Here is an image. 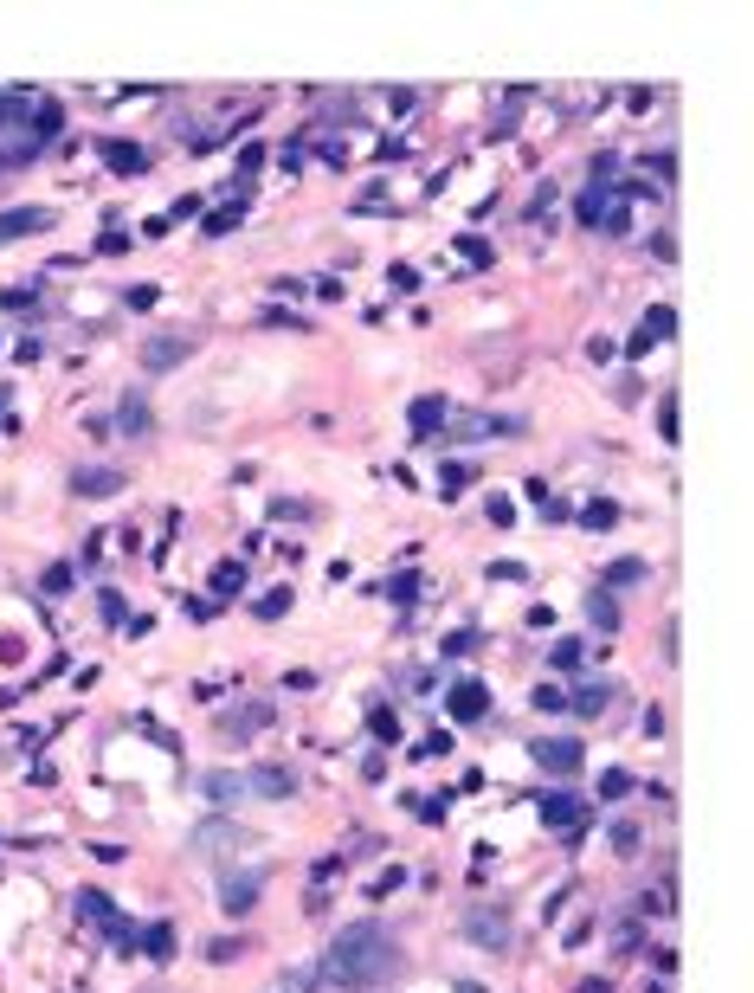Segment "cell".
<instances>
[{
  "mask_svg": "<svg viewBox=\"0 0 754 993\" xmlns=\"http://www.w3.org/2000/svg\"><path fill=\"white\" fill-rule=\"evenodd\" d=\"M670 329H677V310H670V304H658V310H645V329L632 336V355H645L651 342H670Z\"/></svg>",
  "mask_w": 754,
  "mask_h": 993,
  "instance_id": "cell-13",
  "label": "cell"
},
{
  "mask_svg": "<svg viewBox=\"0 0 754 993\" xmlns=\"http://www.w3.org/2000/svg\"><path fill=\"white\" fill-rule=\"evenodd\" d=\"M252 168H264V142H245L239 149V175H252Z\"/></svg>",
  "mask_w": 754,
  "mask_h": 993,
  "instance_id": "cell-39",
  "label": "cell"
},
{
  "mask_svg": "<svg viewBox=\"0 0 754 993\" xmlns=\"http://www.w3.org/2000/svg\"><path fill=\"white\" fill-rule=\"evenodd\" d=\"M368 736H374L381 748H400V717H393L387 703H374V709H368Z\"/></svg>",
  "mask_w": 754,
  "mask_h": 993,
  "instance_id": "cell-22",
  "label": "cell"
},
{
  "mask_svg": "<svg viewBox=\"0 0 754 993\" xmlns=\"http://www.w3.org/2000/svg\"><path fill=\"white\" fill-rule=\"evenodd\" d=\"M52 220H58L52 206H14V213H0V246L33 239V233H52Z\"/></svg>",
  "mask_w": 754,
  "mask_h": 993,
  "instance_id": "cell-9",
  "label": "cell"
},
{
  "mask_svg": "<svg viewBox=\"0 0 754 993\" xmlns=\"http://www.w3.org/2000/svg\"><path fill=\"white\" fill-rule=\"evenodd\" d=\"M458 652H477V632H445V658H458Z\"/></svg>",
  "mask_w": 754,
  "mask_h": 993,
  "instance_id": "cell-38",
  "label": "cell"
},
{
  "mask_svg": "<svg viewBox=\"0 0 754 993\" xmlns=\"http://www.w3.org/2000/svg\"><path fill=\"white\" fill-rule=\"evenodd\" d=\"M458 252H464L471 265H491V246H484V239H458Z\"/></svg>",
  "mask_w": 754,
  "mask_h": 993,
  "instance_id": "cell-40",
  "label": "cell"
},
{
  "mask_svg": "<svg viewBox=\"0 0 754 993\" xmlns=\"http://www.w3.org/2000/svg\"><path fill=\"white\" fill-rule=\"evenodd\" d=\"M535 709H568V690L561 684H535Z\"/></svg>",
  "mask_w": 754,
  "mask_h": 993,
  "instance_id": "cell-34",
  "label": "cell"
},
{
  "mask_svg": "<svg viewBox=\"0 0 754 993\" xmlns=\"http://www.w3.org/2000/svg\"><path fill=\"white\" fill-rule=\"evenodd\" d=\"M239 587H245V567H239V561H220V567H213V600H233Z\"/></svg>",
  "mask_w": 754,
  "mask_h": 993,
  "instance_id": "cell-24",
  "label": "cell"
},
{
  "mask_svg": "<svg viewBox=\"0 0 754 993\" xmlns=\"http://www.w3.org/2000/svg\"><path fill=\"white\" fill-rule=\"evenodd\" d=\"M393 291H420V271L413 265H393Z\"/></svg>",
  "mask_w": 754,
  "mask_h": 993,
  "instance_id": "cell-41",
  "label": "cell"
},
{
  "mask_svg": "<svg viewBox=\"0 0 754 993\" xmlns=\"http://www.w3.org/2000/svg\"><path fill=\"white\" fill-rule=\"evenodd\" d=\"M252 613H258V619H284V613H291V587H271V594H258V600H252Z\"/></svg>",
  "mask_w": 754,
  "mask_h": 993,
  "instance_id": "cell-26",
  "label": "cell"
},
{
  "mask_svg": "<svg viewBox=\"0 0 754 993\" xmlns=\"http://www.w3.org/2000/svg\"><path fill=\"white\" fill-rule=\"evenodd\" d=\"M245 794H258V800H291V794H297V774H291L284 761H258V767H245Z\"/></svg>",
  "mask_w": 754,
  "mask_h": 993,
  "instance_id": "cell-6",
  "label": "cell"
},
{
  "mask_svg": "<svg viewBox=\"0 0 754 993\" xmlns=\"http://www.w3.org/2000/svg\"><path fill=\"white\" fill-rule=\"evenodd\" d=\"M645 575H651V567H645L639 555H626V561H612V567H606V575H600V581H606V594H612V587H639Z\"/></svg>",
  "mask_w": 754,
  "mask_h": 993,
  "instance_id": "cell-21",
  "label": "cell"
},
{
  "mask_svg": "<svg viewBox=\"0 0 754 993\" xmlns=\"http://www.w3.org/2000/svg\"><path fill=\"white\" fill-rule=\"evenodd\" d=\"M97 155H104L116 175H143V168H149V149H135V142H104Z\"/></svg>",
  "mask_w": 754,
  "mask_h": 993,
  "instance_id": "cell-15",
  "label": "cell"
},
{
  "mask_svg": "<svg viewBox=\"0 0 754 993\" xmlns=\"http://www.w3.org/2000/svg\"><path fill=\"white\" fill-rule=\"evenodd\" d=\"M245 838H252L245 826H233V819H207V826L193 832V851H200V858H233V851H245Z\"/></svg>",
  "mask_w": 754,
  "mask_h": 993,
  "instance_id": "cell-5",
  "label": "cell"
},
{
  "mask_svg": "<svg viewBox=\"0 0 754 993\" xmlns=\"http://www.w3.org/2000/svg\"><path fill=\"white\" fill-rule=\"evenodd\" d=\"M200 794H207L213 807H226V800H239V794H245V774H226V767H213V774H200Z\"/></svg>",
  "mask_w": 754,
  "mask_h": 993,
  "instance_id": "cell-14",
  "label": "cell"
},
{
  "mask_svg": "<svg viewBox=\"0 0 754 993\" xmlns=\"http://www.w3.org/2000/svg\"><path fill=\"white\" fill-rule=\"evenodd\" d=\"M278 723V709H271L264 697H252V703H233L226 717H220V742H245V736H258V729H271Z\"/></svg>",
  "mask_w": 754,
  "mask_h": 993,
  "instance_id": "cell-4",
  "label": "cell"
},
{
  "mask_svg": "<svg viewBox=\"0 0 754 993\" xmlns=\"http://www.w3.org/2000/svg\"><path fill=\"white\" fill-rule=\"evenodd\" d=\"M0 406H7V387H0Z\"/></svg>",
  "mask_w": 754,
  "mask_h": 993,
  "instance_id": "cell-44",
  "label": "cell"
},
{
  "mask_svg": "<svg viewBox=\"0 0 754 993\" xmlns=\"http://www.w3.org/2000/svg\"><path fill=\"white\" fill-rule=\"evenodd\" d=\"M471 477H477L471 465H451V458H445V471H439V496H445V504H451V496H464V490H471Z\"/></svg>",
  "mask_w": 754,
  "mask_h": 993,
  "instance_id": "cell-23",
  "label": "cell"
},
{
  "mask_svg": "<svg viewBox=\"0 0 754 993\" xmlns=\"http://www.w3.org/2000/svg\"><path fill=\"white\" fill-rule=\"evenodd\" d=\"M310 987H316V974H310V968H297V974H284V993H310Z\"/></svg>",
  "mask_w": 754,
  "mask_h": 993,
  "instance_id": "cell-43",
  "label": "cell"
},
{
  "mask_svg": "<svg viewBox=\"0 0 754 993\" xmlns=\"http://www.w3.org/2000/svg\"><path fill=\"white\" fill-rule=\"evenodd\" d=\"M632 787H639V780H632L626 767H606V774H600V800H626Z\"/></svg>",
  "mask_w": 754,
  "mask_h": 993,
  "instance_id": "cell-27",
  "label": "cell"
},
{
  "mask_svg": "<svg viewBox=\"0 0 754 993\" xmlns=\"http://www.w3.org/2000/svg\"><path fill=\"white\" fill-rule=\"evenodd\" d=\"M78 916H84V922H110L116 909H110V897H97V890H84V897H78Z\"/></svg>",
  "mask_w": 754,
  "mask_h": 993,
  "instance_id": "cell-29",
  "label": "cell"
},
{
  "mask_svg": "<svg viewBox=\"0 0 754 993\" xmlns=\"http://www.w3.org/2000/svg\"><path fill=\"white\" fill-rule=\"evenodd\" d=\"M116 419H123V433H135V439H143L149 426H155V413H149V400H143V394H123V413H116Z\"/></svg>",
  "mask_w": 754,
  "mask_h": 993,
  "instance_id": "cell-20",
  "label": "cell"
},
{
  "mask_svg": "<svg viewBox=\"0 0 754 993\" xmlns=\"http://www.w3.org/2000/svg\"><path fill=\"white\" fill-rule=\"evenodd\" d=\"M484 510H491V523H497V529H510V523H516V504H510V496H491Z\"/></svg>",
  "mask_w": 754,
  "mask_h": 993,
  "instance_id": "cell-35",
  "label": "cell"
},
{
  "mask_svg": "<svg viewBox=\"0 0 754 993\" xmlns=\"http://www.w3.org/2000/svg\"><path fill=\"white\" fill-rule=\"evenodd\" d=\"M135 948H143L149 961H174V922H149L143 936H135Z\"/></svg>",
  "mask_w": 754,
  "mask_h": 993,
  "instance_id": "cell-16",
  "label": "cell"
},
{
  "mask_svg": "<svg viewBox=\"0 0 754 993\" xmlns=\"http://www.w3.org/2000/svg\"><path fill=\"white\" fill-rule=\"evenodd\" d=\"M72 581H78V567H72V561H52L45 575H39V587H45L52 600H58V594H72Z\"/></svg>",
  "mask_w": 754,
  "mask_h": 993,
  "instance_id": "cell-25",
  "label": "cell"
},
{
  "mask_svg": "<svg viewBox=\"0 0 754 993\" xmlns=\"http://www.w3.org/2000/svg\"><path fill=\"white\" fill-rule=\"evenodd\" d=\"M639 826H612V851H620V858H639Z\"/></svg>",
  "mask_w": 754,
  "mask_h": 993,
  "instance_id": "cell-31",
  "label": "cell"
},
{
  "mask_svg": "<svg viewBox=\"0 0 754 993\" xmlns=\"http://www.w3.org/2000/svg\"><path fill=\"white\" fill-rule=\"evenodd\" d=\"M104 619H110V626H129V613H123V594H104Z\"/></svg>",
  "mask_w": 754,
  "mask_h": 993,
  "instance_id": "cell-42",
  "label": "cell"
},
{
  "mask_svg": "<svg viewBox=\"0 0 754 993\" xmlns=\"http://www.w3.org/2000/svg\"><path fill=\"white\" fill-rule=\"evenodd\" d=\"M258 890H264V871H226L220 878V909L226 916H245L258 903Z\"/></svg>",
  "mask_w": 754,
  "mask_h": 993,
  "instance_id": "cell-10",
  "label": "cell"
},
{
  "mask_svg": "<svg viewBox=\"0 0 754 993\" xmlns=\"http://www.w3.org/2000/svg\"><path fill=\"white\" fill-rule=\"evenodd\" d=\"M445 709H451V723H477V717H491V690L477 684V677H458L451 697H445Z\"/></svg>",
  "mask_w": 754,
  "mask_h": 993,
  "instance_id": "cell-11",
  "label": "cell"
},
{
  "mask_svg": "<svg viewBox=\"0 0 754 993\" xmlns=\"http://www.w3.org/2000/svg\"><path fill=\"white\" fill-rule=\"evenodd\" d=\"M580 523H587V529H612V523H620V504H587Z\"/></svg>",
  "mask_w": 754,
  "mask_h": 993,
  "instance_id": "cell-30",
  "label": "cell"
},
{
  "mask_svg": "<svg viewBox=\"0 0 754 993\" xmlns=\"http://www.w3.org/2000/svg\"><path fill=\"white\" fill-rule=\"evenodd\" d=\"M612 697H620V690H612V677H593V684H587V690H574L568 703L580 709V717H600V709H612Z\"/></svg>",
  "mask_w": 754,
  "mask_h": 993,
  "instance_id": "cell-17",
  "label": "cell"
},
{
  "mask_svg": "<svg viewBox=\"0 0 754 993\" xmlns=\"http://www.w3.org/2000/svg\"><path fill=\"white\" fill-rule=\"evenodd\" d=\"M400 936L387 929V922H374V916H362V922H349L335 942H329V961H322V974L335 980V987H349V993H368V987H387L393 974H400Z\"/></svg>",
  "mask_w": 754,
  "mask_h": 993,
  "instance_id": "cell-1",
  "label": "cell"
},
{
  "mask_svg": "<svg viewBox=\"0 0 754 993\" xmlns=\"http://www.w3.org/2000/svg\"><path fill=\"white\" fill-rule=\"evenodd\" d=\"M464 942H471V948H484V955H503V948H510V909H503V903H477V909H464Z\"/></svg>",
  "mask_w": 754,
  "mask_h": 993,
  "instance_id": "cell-2",
  "label": "cell"
},
{
  "mask_svg": "<svg viewBox=\"0 0 754 993\" xmlns=\"http://www.w3.org/2000/svg\"><path fill=\"white\" fill-rule=\"evenodd\" d=\"M207 955H213V961H239V955H245V942H239V936H220Z\"/></svg>",
  "mask_w": 754,
  "mask_h": 993,
  "instance_id": "cell-37",
  "label": "cell"
},
{
  "mask_svg": "<svg viewBox=\"0 0 754 993\" xmlns=\"http://www.w3.org/2000/svg\"><path fill=\"white\" fill-rule=\"evenodd\" d=\"M393 890H406V871H381V878H374V890H368V897H393Z\"/></svg>",
  "mask_w": 754,
  "mask_h": 993,
  "instance_id": "cell-36",
  "label": "cell"
},
{
  "mask_svg": "<svg viewBox=\"0 0 754 993\" xmlns=\"http://www.w3.org/2000/svg\"><path fill=\"white\" fill-rule=\"evenodd\" d=\"M541 826H561V832H568V845H580V838H587V813H580V800H574V794H561V787H555V794H541Z\"/></svg>",
  "mask_w": 754,
  "mask_h": 993,
  "instance_id": "cell-7",
  "label": "cell"
},
{
  "mask_svg": "<svg viewBox=\"0 0 754 993\" xmlns=\"http://www.w3.org/2000/svg\"><path fill=\"white\" fill-rule=\"evenodd\" d=\"M233 226H245V206H220L207 220V233H233Z\"/></svg>",
  "mask_w": 754,
  "mask_h": 993,
  "instance_id": "cell-33",
  "label": "cell"
},
{
  "mask_svg": "<svg viewBox=\"0 0 754 993\" xmlns=\"http://www.w3.org/2000/svg\"><path fill=\"white\" fill-rule=\"evenodd\" d=\"M587 619H593V632H620V600H612L606 587H593L587 594Z\"/></svg>",
  "mask_w": 754,
  "mask_h": 993,
  "instance_id": "cell-18",
  "label": "cell"
},
{
  "mask_svg": "<svg viewBox=\"0 0 754 993\" xmlns=\"http://www.w3.org/2000/svg\"><path fill=\"white\" fill-rule=\"evenodd\" d=\"M580 658H587V646H580V638H555V665H561V671H574Z\"/></svg>",
  "mask_w": 754,
  "mask_h": 993,
  "instance_id": "cell-32",
  "label": "cell"
},
{
  "mask_svg": "<svg viewBox=\"0 0 754 993\" xmlns=\"http://www.w3.org/2000/svg\"><path fill=\"white\" fill-rule=\"evenodd\" d=\"M529 755H535V761H541L548 774H574V767L587 761L574 736H535V742H529Z\"/></svg>",
  "mask_w": 754,
  "mask_h": 993,
  "instance_id": "cell-8",
  "label": "cell"
},
{
  "mask_svg": "<svg viewBox=\"0 0 754 993\" xmlns=\"http://www.w3.org/2000/svg\"><path fill=\"white\" fill-rule=\"evenodd\" d=\"M381 594H387L393 607H413V600H420V575H393V581H387Z\"/></svg>",
  "mask_w": 754,
  "mask_h": 993,
  "instance_id": "cell-28",
  "label": "cell"
},
{
  "mask_svg": "<svg viewBox=\"0 0 754 993\" xmlns=\"http://www.w3.org/2000/svg\"><path fill=\"white\" fill-rule=\"evenodd\" d=\"M72 490H78V496H116V490H123V471H78Z\"/></svg>",
  "mask_w": 754,
  "mask_h": 993,
  "instance_id": "cell-19",
  "label": "cell"
},
{
  "mask_svg": "<svg viewBox=\"0 0 754 993\" xmlns=\"http://www.w3.org/2000/svg\"><path fill=\"white\" fill-rule=\"evenodd\" d=\"M445 419H451V400H445V394H420L413 406H406V426H413L420 439H432Z\"/></svg>",
  "mask_w": 754,
  "mask_h": 993,
  "instance_id": "cell-12",
  "label": "cell"
},
{
  "mask_svg": "<svg viewBox=\"0 0 754 993\" xmlns=\"http://www.w3.org/2000/svg\"><path fill=\"white\" fill-rule=\"evenodd\" d=\"M193 355V329H155L149 342H143V375H168V368H181Z\"/></svg>",
  "mask_w": 754,
  "mask_h": 993,
  "instance_id": "cell-3",
  "label": "cell"
}]
</instances>
